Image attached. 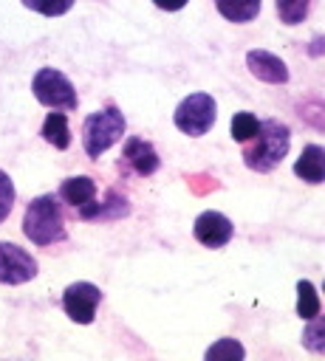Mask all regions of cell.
I'll return each instance as SVG.
<instances>
[{"label": "cell", "instance_id": "cell-1", "mask_svg": "<svg viewBox=\"0 0 325 361\" xmlns=\"http://www.w3.org/2000/svg\"><path fill=\"white\" fill-rule=\"evenodd\" d=\"M252 144L243 149V161L249 169L254 172H271L288 152V144H291V130L277 121V118H268V121H260L254 138H249Z\"/></svg>", "mask_w": 325, "mask_h": 361}, {"label": "cell", "instance_id": "cell-2", "mask_svg": "<svg viewBox=\"0 0 325 361\" xmlns=\"http://www.w3.org/2000/svg\"><path fill=\"white\" fill-rule=\"evenodd\" d=\"M23 231L34 245H54L65 240V220L59 200L54 195H40L25 206Z\"/></svg>", "mask_w": 325, "mask_h": 361}, {"label": "cell", "instance_id": "cell-3", "mask_svg": "<svg viewBox=\"0 0 325 361\" xmlns=\"http://www.w3.org/2000/svg\"><path fill=\"white\" fill-rule=\"evenodd\" d=\"M124 127L127 121L119 107H105V110L90 113L82 124V147L88 158H99L102 152H107L124 135Z\"/></svg>", "mask_w": 325, "mask_h": 361}, {"label": "cell", "instance_id": "cell-4", "mask_svg": "<svg viewBox=\"0 0 325 361\" xmlns=\"http://www.w3.org/2000/svg\"><path fill=\"white\" fill-rule=\"evenodd\" d=\"M31 90H34V99L51 110H73L79 102L71 79L57 68H40L34 73Z\"/></svg>", "mask_w": 325, "mask_h": 361}, {"label": "cell", "instance_id": "cell-5", "mask_svg": "<svg viewBox=\"0 0 325 361\" xmlns=\"http://www.w3.org/2000/svg\"><path fill=\"white\" fill-rule=\"evenodd\" d=\"M215 99L209 93H189L178 107H175V127L187 135H203L209 133V127L215 124Z\"/></svg>", "mask_w": 325, "mask_h": 361}, {"label": "cell", "instance_id": "cell-6", "mask_svg": "<svg viewBox=\"0 0 325 361\" xmlns=\"http://www.w3.org/2000/svg\"><path fill=\"white\" fill-rule=\"evenodd\" d=\"M99 302H102V290L93 282H73L62 293V307L76 324H90Z\"/></svg>", "mask_w": 325, "mask_h": 361}, {"label": "cell", "instance_id": "cell-7", "mask_svg": "<svg viewBox=\"0 0 325 361\" xmlns=\"http://www.w3.org/2000/svg\"><path fill=\"white\" fill-rule=\"evenodd\" d=\"M34 276H37V259L14 243H0V282L23 285Z\"/></svg>", "mask_w": 325, "mask_h": 361}, {"label": "cell", "instance_id": "cell-8", "mask_svg": "<svg viewBox=\"0 0 325 361\" xmlns=\"http://www.w3.org/2000/svg\"><path fill=\"white\" fill-rule=\"evenodd\" d=\"M192 234H195V240H198L201 245H206V248H223V245L232 240L235 226H232V220H229L226 214H220V212H201V214L195 217Z\"/></svg>", "mask_w": 325, "mask_h": 361}, {"label": "cell", "instance_id": "cell-9", "mask_svg": "<svg viewBox=\"0 0 325 361\" xmlns=\"http://www.w3.org/2000/svg\"><path fill=\"white\" fill-rule=\"evenodd\" d=\"M246 65H249V73L257 76L260 82H268V85H285L288 82V68L285 62L271 54V51H263V48H252L246 54Z\"/></svg>", "mask_w": 325, "mask_h": 361}, {"label": "cell", "instance_id": "cell-10", "mask_svg": "<svg viewBox=\"0 0 325 361\" xmlns=\"http://www.w3.org/2000/svg\"><path fill=\"white\" fill-rule=\"evenodd\" d=\"M122 164H127L136 175H153L155 169H158V152H155V147L150 144V141H144V138H127L124 141V152H122Z\"/></svg>", "mask_w": 325, "mask_h": 361}, {"label": "cell", "instance_id": "cell-11", "mask_svg": "<svg viewBox=\"0 0 325 361\" xmlns=\"http://www.w3.org/2000/svg\"><path fill=\"white\" fill-rule=\"evenodd\" d=\"M79 212V217L82 220H119V217H124V214H130V203H127V197L124 195H119V192H107V197L102 200V203H96V200H88L85 206H79L76 209Z\"/></svg>", "mask_w": 325, "mask_h": 361}, {"label": "cell", "instance_id": "cell-12", "mask_svg": "<svg viewBox=\"0 0 325 361\" xmlns=\"http://www.w3.org/2000/svg\"><path fill=\"white\" fill-rule=\"evenodd\" d=\"M294 175L308 180V183H322L325 178V149L319 144H308L302 155L294 164Z\"/></svg>", "mask_w": 325, "mask_h": 361}, {"label": "cell", "instance_id": "cell-13", "mask_svg": "<svg viewBox=\"0 0 325 361\" xmlns=\"http://www.w3.org/2000/svg\"><path fill=\"white\" fill-rule=\"evenodd\" d=\"M59 197L65 203H71L73 209L85 206L88 200L96 197V180L88 178V175H73V178H65L62 186H59Z\"/></svg>", "mask_w": 325, "mask_h": 361}, {"label": "cell", "instance_id": "cell-14", "mask_svg": "<svg viewBox=\"0 0 325 361\" xmlns=\"http://www.w3.org/2000/svg\"><path fill=\"white\" fill-rule=\"evenodd\" d=\"M215 8L229 23H252L260 14V0H215Z\"/></svg>", "mask_w": 325, "mask_h": 361}, {"label": "cell", "instance_id": "cell-15", "mask_svg": "<svg viewBox=\"0 0 325 361\" xmlns=\"http://www.w3.org/2000/svg\"><path fill=\"white\" fill-rule=\"evenodd\" d=\"M42 138L57 147V149H68L71 147V130H68V118L65 113H48L45 121H42Z\"/></svg>", "mask_w": 325, "mask_h": 361}, {"label": "cell", "instance_id": "cell-16", "mask_svg": "<svg viewBox=\"0 0 325 361\" xmlns=\"http://www.w3.org/2000/svg\"><path fill=\"white\" fill-rule=\"evenodd\" d=\"M319 313V296H317V288L308 282V279H300L297 282V316L300 319H311Z\"/></svg>", "mask_w": 325, "mask_h": 361}, {"label": "cell", "instance_id": "cell-17", "mask_svg": "<svg viewBox=\"0 0 325 361\" xmlns=\"http://www.w3.org/2000/svg\"><path fill=\"white\" fill-rule=\"evenodd\" d=\"M246 355V350H243V344L240 341H235V338H218L209 350H206V361H220V358H226V361H240Z\"/></svg>", "mask_w": 325, "mask_h": 361}, {"label": "cell", "instance_id": "cell-18", "mask_svg": "<svg viewBox=\"0 0 325 361\" xmlns=\"http://www.w3.org/2000/svg\"><path fill=\"white\" fill-rule=\"evenodd\" d=\"M311 0H277V14L285 25H297L308 17Z\"/></svg>", "mask_w": 325, "mask_h": 361}, {"label": "cell", "instance_id": "cell-19", "mask_svg": "<svg viewBox=\"0 0 325 361\" xmlns=\"http://www.w3.org/2000/svg\"><path fill=\"white\" fill-rule=\"evenodd\" d=\"M302 344L311 350V353H325V319L317 313L308 319V327L302 333Z\"/></svg>", "mask_w": 325, "mask_h": 361}, {"label": "cell", "instance_id": "cell-20", "mask_svg": "<svg viewBox=\"0 0 325 361\" xmlns=\"http://www.w3.org/2000/svg\"><path fill=\"white\" fill-rule=\"evenodd\" d=\"M257 127H260V121H257L252 113H246V110L232 116V138L240 141V144H246L249 138H254Z\"/></svg>", "mask_w": 325, "mask_h": 361}, {"label": "cell", "instance_id": "cell-21", "mask_svg": "<svg viewBox=\"0 0 325 361\" xmlns=\"http://www.w3.org/2000/svg\"><path fill=\"white\" fill-rule=\"evenodd\" d=\"M23 6L37 14H45V17H59V14L71 11L73 0H23Z\"/></svg>", "mask_w": 325, "mask_h": 361}, {"label": "cell", "instance_id": "cell-22", "mask_svg": "<svg viewBox=\"0 0 325 361\" xmlns=\"http://www.w3.org/2000/svg\"><path fill=\"white\" fill-rule=\"evenodd\" d=\"M11 206H14V183H11V178L0 169V223L8 217Z\"/></svg>", "mask_w": 325, "mask_h": 361}, {"label": "cell", "instance_id": "cell-23", "mask_svg": "<svg viewBox=\"0 0 325 361\" xmlns=\"http://www.w3.org/2000/svg\"><path fill=\"white\" fill-rule=\"evenodd\" d=\"M158 8H164V11H178V8H184L189 0H153Z\"/></svg>", "mask_w": 325, "mask_h": 361}]
</instances>
